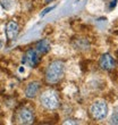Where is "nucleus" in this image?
<instances>
[{"mask_svg": "<svg viewBox=\"0 0 118 125\" xmlns=\"http://www.w3.org/2000/svg\"><path fill=\"white\" fill-rule=\"evenodd\" d=\"M65 64L61 60H53L46 69V81L48 84H56L64 77Z\"/></svg>", "mask_w": 118, "mask_h": 125, "instance_id": "nucleus-1", "label": "nucleus"}, {"mask_svg": "<svg viewBox=\"0 0 118 125\" xmlns=\"http://www.w3.org/2000/svg\"><path fill=\"white\" fill-rule=\"evenodd\" d=\"M40 102L48 110H55L60 106V98L55 90H46L40 95Z\"/></svg>", "mask_w": 118, "mask_h": 125, "instance_id": "nucleus-2", "label": "nucleus"}, {"mask_svg": "<svg viewBox=\"0 0 118 125\" xmlns=\"http://www.w3.org/2000/svg\"><path fill=\"white\" fill-rule=\"evenodd\" d=\"M90 114L97 121H102L108 115V106L105 101H95L90 107Z\"/></svg>", "mask_w": 118, "mask_h": 125, "instance_id": "nucleus-3", "label": "nucleus"}, {"mask_svg": "<svg viewBox=\"0 0 118 125\" xmlns=\"http://www.w3.org/2000/svg\"><path fill=\"white\" fill-rule=\"evenodd\" d=\"M41 57L42 56L35 49H29L22 58V64L30 67H36L41 60Z\"/></svg>", "mask_w": 118, "mask_h": 125, "instance_id": "nucleus-4", "label": "nucleus"}, {"mask_svg": "<svg viewBox=\"0 0 118 125\" xmlns=\"http://www.w3.org/2000/svg\"><path fill=\"white\" fill-rule=\"evenodd\" d=\"M16 118L18 121V123L20 124H32L35 119V116H34V112H33L31 108H27V107H23L20 108L18 112H17Z\"/></svg>", "mask_w": 118, "mask_h": 125, "instance_id": "nucleus-5", "label": "nucleus"}, {"mask_svg": "<svg viewBox=\"0 0 118 125\" xmlns=\"http://www.w3.org/2000/svg\"><path fill=\"white\" fill-rule=\"evenodd\" d=\"M99 66L105 71H111L116 67V62L114 57L109 53H103L99 59Z\"/></svg>", "mask_w": 118, "mask_h": 125, "instance_id": "nucleus-6", "label": "nucleus"}, {"mask_svg": "<svg viewBox=\"0 0 118 125\" xmlns=\"http://www.w3.org/2000/svg\"><path fill=\"white\" fill-rule=\"evenodd\" d=\"M20 33V25L14 22V21H10L7 23V26H6V35H7V39L9 41H13L17 38Z\"/></svg>", "mask_w": 118, "mask_h": 125, "instance_id": "nucleus-7", "label": "nucleus"}, {"mask_svg": "<svg viewBox=\"0 0 118 125\" xmlns=\"http://www.w3.org/2000/svg\"><path fill=\"white\" fill-rule=\"evenodd\" d=\"M40 89H41V83L39 81L30 82L27 84V86L25 88V95H26V98H29V99L35 98L36 95H38V93H39Z\"/></svg>", "mask_w": 118, "mask_h": 125, "instance_id": "nucleus-8", "label": "nucleus"}, {"mask_svg": "<svg viewBox=\"0 0 118 125\" xmlns=\"http://www.w3.org/2000/svg\"><path fill=\"white\" fill-rule=\"evenodd\" d=\"M90 41L86 38H79L73 41V47L74 49L79 50V51H88L90 49Z\"/></svg>", "mask_w": 118, "mask_h": 125, "instance_id": "nucleus-9", "label": "nucleus"}, {"mask_svg": "<svg viewBox=\"0 0 118 125\" xmlns=\"http://www.w3.org/2000/svg\"><path fill=\"white\" fill-rule=\"evenodd\" d=\"M34 49L38 51V52L41 55V56H43V55H46V53L49 52L50 50V43L48 40H41V41H39V42L35 44V47H34Z\"/></svg>", "mask_w": 118, "mask_h": 125, "instance_id": "nucleus-10", "label": "nucleus"}, {"mask_svg": "<svg viewBox=\"0 0 118 125\" xmlns=\"http://www.w3.org/2000/svg\"><path fill=\"white\" fill-rule=\"evenodd\" d=\"M109 123L114 125H118V106H116L115 108H114V110H112V114L110 116Z\"/></svg>", "mask_w": 118, "mask_h": 125, "instance_id": "nucleus-11", "label": "nucleus"}, {"mask_svg": "<svg viewBox=\"0 0 118 125\" xmlns=\"http://www.w3.org/2000/svg\"><path fill=\"white\" fill-rule=\"evenodd\" d=\"M0 3L6 10H9L15 5V1L14 0H0Z\"/></svg>", "mask_w": 118, "mask_h": 125, "instance_id": "nucleus-12", "label": "nucleus"}, {"mask_svg": "<svg viewBox=\"0 0 118 125\" xmlns=\"http://www.w3.org/2000/svg\"><path fill=\"white\" fill-rule=\"evenodd\" d=\"M64 124H79V121H76V119H67L66 122H64Z\"/></svg>", "mask_w": 118, "mask_h": 125, "instance_id": "nucleus-13", "label": "nucleus"}, {"mask_svg": "<svg viewBox=\"0 0 118 125\" xmlns=\"http://www.w3.org/2000/svg\"><path fill=\"white\" fill-rule=\"evenodd\" d=\"M53 8H55V6H51V7H50V8H47V9L44 10V11H43L42 14H41V16H44L46 14H48V13H49V11H50V10H52Z\"/></svg>", "mask_w": 118, "mask_h": 125, "instance_id": "nucleus-14", "label": "nucleus"}, {"mask_svg": "<svg viewBox=\"0 0 118 125\" xmlns=\"http://www.w3.org/2000/svg\"><path fill=\"white\" fill-rule=\"evenodd\" d=\"M116 2H117V0H114V1H111V5H110V9H112V8L116 6Z\"/></svg>", "mask_w": 118, "mask_h": 125, "instance_id": "nucleus-15", "label": "nucleus"}, {"mask_svg": "<svg viewBox=\"0 0 118 125\" xmlns=\"http://www.w3.org/2000/svg\"><path fill=\"white\" fill-rule=\"evenodd\" d=\"M51 1H53V0H44V3H50Z\"/></svg>", "mask_w": 118, "mask_h": 125, "instance_id": "nucleus-16", "label": "nucleus"}]
</instances>
